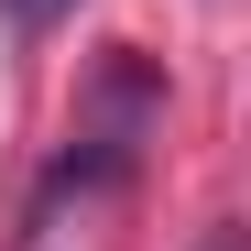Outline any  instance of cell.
I'll use <instances>...</instances> for the list:
<instances>
[{
	"label": "cell",
	"mask_w": 251,
	"mask_h": 251,
	"mask_svg": "<svg viewBox=\"0 0 251 251\" xmlns=\"http://www.w3.org/2000/svg\"><path fill=\"white\" fill-rule=\"evenodd\" d=\"M207 251H240V229H219V240H207Z\"/></svg>",
	"instance_id": "7a4b0ae2"
},
{
	"label": "cell",
	"mask_w": 251,
	"mask_h": 251,
	"mask_svg": "<svg viewBox=\"0 0 251 251\" xmlns=\"http://www.w3.org/2000/svg\"><path fill=\"white\" fill-rule=\"evenodd\" d=\"M55 22H76V0H0V33L11 44H44Z\"/></svg>",
	"instance_id": "6da1fadb"
}]
</instances>
